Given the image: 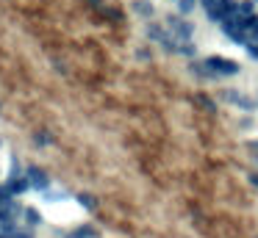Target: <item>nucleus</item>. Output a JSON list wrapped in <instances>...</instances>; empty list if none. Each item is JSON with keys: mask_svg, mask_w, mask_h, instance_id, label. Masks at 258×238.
<instances>
[{"mask_svg": "<svg viewBox=\"0 0 258 238\" xmlns=\"http://www.w3.org/2000/svg\"><path fill=\"white\" fill-rule=\"evenodd\" d=\"M206 66L211 75H236L239 72V64L233 58H222V55H211L206 58Z\"/></svg>", "mask_w": 258, "mask_h": 238, "instance_id": "1", "label": "nucleus"}, {"mask_svg": "<svg viewBox=\"0 0 258 238\" xmlns=\"http://www.w3.org/2000/svg\"><path fill=\"white\" fill-rule=\"evenodd\" d=\"M28 183L31 186H36V188H47V183H50V177L45 175V172L39 169V166H28Z\"/></svg>", "mask_w": 258, "mask_h": 238, "instance_id": "2", "label": "nucleus"}, {"mask_svg": "<svg viewBox=\"0 0 258 238\" xmlns=\"http://www.w3.org/2000/svg\"><path fill=\"white\" fill-rule=\"evenodd\" d=\"M20 213V205L17 202H9V205H0V224H6V227H14L12 219Z\"/></svg>", "mask_w": 258, "mask_h": 238, "instance_id": "3", "label": "nucleus"}, {"mask_svg": "<svg viewBox=\"0 0 258 238\" xmlns=\"http://www.w3.org/2000/svg\"><path fill=\"white\" fill-rule=\"evenodd\" d=\"M28 186H31V183H28V177H25V175H20V177H9V183H6V188H9V194H12V197L23 194Z\"/></svg>", "mask_w": 258, "mask_h": 238, "instance_id": "4", "label": "nucleus"}, {"mask_svg": "<svg viewBox=\"0 0 258 238\" xmlns=\"http://www.w3.org/2000/svg\"><path fill=\"white\" fill-rule=\"evenodd\" d=\"M67 238H97V230L92 224H84V227H78V230H73Z\"/></svg>", "mask_w": 258, "mask_h": 238, "instance_id": "5", "label": "nucleus"}, {"mask_svg": "<svg viewBox=\"0 0 258 238\" xmlns=\"http://www.w3.org/2000/svg\"><path fill=\"white\" fill-rule=\"evenodd\" d=\"M23 213H25V221H28V224H31V227H36V224H42V213H39V210H36V208H25V210H23Z\"/></svg>", "mask_w": 258, "mask_h": 238, "instance_id": "6", "label": "nucleus"}, {"mask_svg": "<svg viewBox=\"0 0 258 238\" xmlns=\"http://www.w3.org/2000/svg\"><path fill=\"white\" fill-rule=\"evenodd\" d=\"M172 28H175V33H178V36H183V39H189V36H191V25H189V22L172 20Z\"/></svg>", "mask_w": 258, "mask_h": 238, "instance_id": "7", "label": "nucleus"}, {"mask_svg": "<svg viewBox=\"0 0 258 238\" xmlns=\"http://www.w3.org/2000/svg\"><path fill=\"white\" fill-rule=\"evenodd\" d=\"M134 9L139 11L142 17H153V6L147 3V0H136V3H134Z\"/></svg>", "mask_w": 258, "mask_h": 238, "instance_id": "8", "label": "nucleus"}, {"mask_svg": "<svg viewBox=\"0 0 258 238\" xmlns=\"http://www.w3.org/2000/svg\"><path fill=\"white\" fill-rule=\"evenodd\" d=\"M178 9L183 11V14H189V11L195 9V0H178Z\"/></svg>", "mask_w": 258, "mask_h": 238, "instance_id": "9", "label": "nucleus"}, {"mask_svg": "<svg viewBox=\"0 0 258 238\" xmlns=\"http://www.w3.org/2000/svg\"><path fill=\"white\" fill-rule=\"evenodd\" d=\"M78 199H81V205H86V208H89V210H92V208H95V199H92V197H89V194H81V197H78Z\"/></svg>", "mask_w": 258, "mask_h": 238, "instance_id": "10", "label": "nucleus"}, {"mask_svg": "<svg viewBox=\"0 0 258 238\" xmlns=\"http://www.w3.org/2000/svg\"><path fill=\"white\" fill-rule=\"evenodd\" d=\"M12 238H34V232H31V230H14Z\"/></svg>", "mask_w": 258, "mask_h": 238, "instance_id": "11", "label": "nucleus"}, {"mask_svg": "<svg viewBox=\"0 0 258 238\" xmlns=\"http://www.w3.org/2000/svg\"><path fill=\"white\" fill-rule=\"evenodd\" d=\"M47 141H50V136H45V133L39 136V133H36V144H47Z\"/></svg>", "mask_w": 258, "mask_h": 238, "instance_id": "12", "label": "nucleus"}, {"mask_svg": "<svg viewBox=\"0 0 258 238\" xmlns=\"http://www.w3.org/2000/svg\"><path fill=\"white\" fill-rule=\"evenodd\" d=\"M247 50H250V55H252V58H258V42H255V44H250Z\"/></svg>", "mask_w": 258, "mask_h": 238, "instance_id": "13", "label": "nucleus"}, {"mask_svg": "<svg viewBox=\"0 0 258 238\" xmlns=\"http://www.w3.org/2000/svg\"><path fill=\"white\" fill-rule=\"evenodd\" d=\"M250 183H252V186L258 188V175H250Z\"/></svg>", "mask_w": 258, "mask_h": 238, "instance_id": "14", "label": "nucleus"}, {"mask_svg": "<svg viewBox=\"0 0 258 238\" xmlns=\"http://www.w3.org/2000/svg\"><path fill=\"white\" fill-rule=\"evenodd\" d=\"M0 238H12V232H0Z\"/></svg>", "mask_w": 258, "mask_h": 238, "instance_id": "15", "label": "nucleus"}, {"mask_svg": "<svg viewBox=\"0 0 258 238\" xmlns=\"http://www.w3.org/2000/svg\"><path fill=\"white\" fill-rule=\"evenodd\" d=\"M0 144H3V141H0Z\"/></svg>", "mask_w": 258, "mask_h": 238, "instance_id": "16", "label": "nucleus"}]
</instances>
